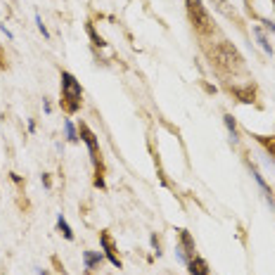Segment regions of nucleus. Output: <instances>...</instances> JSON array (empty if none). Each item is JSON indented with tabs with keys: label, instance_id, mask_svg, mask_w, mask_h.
<instances>
[{
	"label": "nucleus",
	"instance_id": "obj_1",
	"mask_svg": "<svg viewBox=\"0 0 275 275\" xmlns=\"http://www.w3.org/2000/svg\"><path fill=\"white\" fill-rule=\"evenodd\" d=\"M211 60L220 66V69H226V72H238L242 69V55L238 52V48L228 43V40H223L218 46H214L209 50Z\"/></svg>",
	"mask_w": 275,
	"mask_h": 275
},
{
	"label": "nucleus",
	"instance_id": "obj_2",
	"mask_svg": "<svg viewBox=\"0 0 275 275\" xmlns=\"http://www.w3.org/2000/svg\"><path fill=\"white\" fill-rule=\"evenodd\" d=\"M81 98H83V90H81V83L74 78L69 72L62 74V102H64V110L69 114L81 110Z\"/></svg>",
	"mask_w": 275,
	"mask_h": 275
},
{
	"label": "nucleus",
	"instance_id": "obj_3",
	"mask_svg": "<svg viewBox=\"0 0 275 275\" xmlns=\"http://www.w3.org/2000/svg\"><path fill=\"white\" fill-rule=\"evenodd\" d=\"M185 5H188V14L192 19L194 28L202 31V34H209L211 28H214V22H211L206 8L202 5V0H185Z\"/></svg>",
	"mask_w": 275,
	"mask_h": 275
},
{
	"label": "nucleus",
	"instance_id": "obj_4",
	"mask_svg": "<svg viewBox=\"0 0 275 275\" xmlns=\"http://www.w3.org/2000/svg\"><path fill=\"white\" fill-rule=\"evenodd\" d=\"M197 254H194V240L192 235L188 232V230H180V244H178V258L183 261V264H188L190 258H194Z\"/></svg>",
	"mask_w": 275,
	"mask_h": 275
},
{
	"label": "nucleus",
	"instance_id": "obj_5",
	"mask_svg": "<svg viewBox=\"0 0 275 275\" xmlns=\"http://www.w3.org/2000/svg\"><path fill=\"white\" fill-rule=\"evenodd\" d=\"M81 140L88 145V150H90L92 164H98V138H95V133H92L86 124H81Z\"/></svg>",
	"mask_w": 275,
	"mask_h": 275
},
{
	"label": "nucleus",
	"instance_id": "obj_6",
	"mask_svg": "<svg viewBox=\"0 0 275 275\" xmlns=\"http://www.w3.org/2000/svg\"><path fill=\"white\" fill-rule=\"evenodd\" d=\"M188 268H190L192 275H209V264H206L202 256L190 258V261H188Z\"/></svg>",
	"mask_w": 275,
	"mask_h": 275
},
{
	"label": "nucleus",
	"instance_id": "obj_7",
	"mask_svg": "<svg viewBox=\"0 0 275 275\" xmlns=\"http://www.w3.org/2000/svg\"><path fill=\"white\" fill-rule=\"evenodd\" d=\"M100 242H102V247H104V254H107V258H110V261L116 268H121V261H119V256L114 254V247H112V240H110V235H107V232L100 238Z\"/></svg>",
	"mask_w": 275,
	"mask_h": 275
},
{
	"label": "nucleus",
	"instance_id": "obj_8",
	"mask_svg": "<svg viewBox=\"0 0 275 275\" xmlns=\"http://www.w3.org/2000/svg\"><path fill=\"white\" fill-rule=\"evenodd\" d=\"M102 254L100 252H86L83 254V264H86V270H92V268L98 266V264H102Z\"/></svg>",
	"mask_w": 275,
	"mask_h": 275
},
{
	"label": "nucleus",
	"instance_id": "obj_9",
	"mask_svg": "<svg viewBox=\"0 0 275 275\" xmlns=\"http://www.w3.org/2000/svg\"><path fill=\"white\" fill-rule=\"evenodd\" d=\"M57 226H60V230H62V235H64L69 242H72V240H74V232H72V228H69V223H66V218L62 216V214L57 216Z\"/></svg>",
	"mask_w": 275,
	"mask_h": 275
},
{
	"label": "nucleus",
	"instance_id": "obj_10",
	"mask_svg": "<svg viewBox=\"0 0 275 275\" xmlns=\"http://www.w3.org/2000/svg\"><path fill=\"white\" fill-rule=\"evenodd\" d=\"M254 34H256V38H258V43H261V48L266 50L268 55H273V48H270V43H268V38L264 36V31H261V28H254Z\"/></svg>",
	"mask_w": 275,
	"mask_h": 275
},
{
	"label": "nucleus",
	"instance_id": "obj_11",
	"mask_svg": "<svg viewBox=\"0 0 275 275\" xmlns=\"http://www.w3.org/2000/svg\"><path fill=\"white\" fill-rule=\"evenodd\" d=\"M226 119V126H228V130H230V140L232 142H238V128H235V119L232 116H223Z\"/></svg>",
	"mask_w": 275,
	"mask_h": 275
},
{
	"label": "nucleus",
	"instance_id": "obj_12",
	"mask_svg": "<svg viewBox=\"0 0 275 275\" xmlns=\"http://www.w3.org/2000/svg\"><path fill=\"white\" fill-rule=\"evenodd\" d=\"M211 2H216V10H220L226 17H232V14H235V12L228 8V2H226V0H211Z\"/></svg>",
	"mask_w": 275,
	"mask_h": 275
},
{
	"label": "nucleus",
	"instance_id": "obj_13",
	"mask_svg": "<svg viewBox=\"0 0 275 275\" xmlns=\"http://www.w3.org/2000/svg\"><path fill=\"white\" fill-rule=\"evenodd\" d=\"M64 128H66V136H69V140H72V142H76V140H78V136H76V128H74L72 121H64Z\"/></svg>",
	"mask_w": 275,
	"mask_h": 275
},
{
	"label": "nucleus",
	"instance_id": "obj_14",
	"mask_svg": "<svg viewBox=\"0 0 275 275\" xmlns=\"http://www.w3.org/2000/svg\"><path fill=\"white\" fill-rule=\"evenodd\" d=\"M88 36L92 38V46H98V48L104 46V40H102V38L98 36V34H95V28H92V26H88Z\"/></svg>",
	"mask_w": 275,
	"mask_h": 275
},
{
	"label": "nucleus",
	"instance_id": "obj_15",
	"mask_svg": "<svg viewBox=\"0 0 275 275\" xmlns=\"http://www.w3.org/2000/svg\"><path fill=\"white\" fill-rule=\"evenodd\" d=\"M36 24H38V28H40V34H43V36H46V38H50V34H48V28H46V24H43V19L38 17V14H36Z\"/></svg>",
	"mask_w": 275,
	"mask_h": 275
},
{
	"label": "nucleus",
	"instance_id": "obj_16",
	"mask_svg": "<svg viewBox=\"0 0 275 275\" xmlns=\"http://www.w3.org/2000/svg\"><path fill=\"white\" fill-rule=\"evenodd\" d=\"M264 24H266V28L270 31V34H275V24H273V22H264Z\"/></svg>",
	"mask_w": 275,
	"mask_h": 275
}]
</instances>
